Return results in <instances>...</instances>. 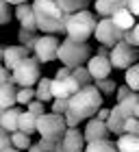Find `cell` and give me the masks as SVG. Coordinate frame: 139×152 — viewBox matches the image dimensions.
Masks as SVG:
<instances>
[{
	"instance_id": "6da1fadb",
	"label": "cell",
	"mask_w": 139,
	"mask_h": 152,
	"mask_svg": "<svg viewBox=\"0 0 139 152\" xmlns=\"http://www.w3.org/2000/svg\"><path fill=\"white\" fill-rule=\"evenodd\" d=\"M104 96L98 91L96 85H87L80 87L72 98H67V113L65 117V126L67 128H78V124L83 120H91L96 113L102 109V100Z\"/></svg>"
},
{
	"instance_id": "7a4b0ae2",
	"label": "cell",
	"mask_w": 139,
	"mask_h": 152,
	"mask_svg": "<svg viewBox=\"0 0 139 152\" xmlns=\"http://www.w3.org/2000/svg\"><path fill=\"white\" fill-rule=\"evenodd\" d=\"M33 11L37 18V31H41L44 35L65 33V22L70 13L61 9L57 0H33Z\"/></svg>"
},
{
	"instance_id": "3957f363",
	"label": "cell",
	"mask_w": 139,
	"mask_h": 152,
	"mask_svg": "<svg viewBox=\"0 0 139 152\" xmlns=\"http://www.w3.org/2000/svg\"><path fill=\"white\" fill-rule=\"evenodd\" d=\"M96 26H98V15L91 13L89 9L70 13L67 22H65V37L74 39V41H87L94 35Z\"/></svg>"
},
{
	"instance_id": "277c9868",
	"label": "cell",
	"mask_w": 139,
	"mask_h": 152,
	"mask_svg": "<svg viewBox=\"0 0 139 152\" xmlns=\"http://www.w3.org/2000/svg\"><path fill=\"white\" fill-rule=\"evenodd\" d=\"M57 59L67 67H78V65H87V61L91 59V48H89L87 41H74L65 37L59 46Z\"/></svg>"
},
{
	"instance_id": "5b68a950",
	"label": "cell",
	"mask_w": 139,
	"mask_h": 152,
	"mask_svg": "<svg viewBox=\"0 0 139 152\" xmlns=\"http://www.w3.org/2000/svg\"><path fill=\"white\" fill-rule=\"evenodd\" d=\"M65 117L59 115V113H44L41 117H37V133L41 139H48V141H61L65 135Z\"/></svg>"
},
{
	"instance_id": "8992f818",
	"label": "cell",
	"mask_w": 139,
	"mask_h": 152,
	"mask_svg": "<svg viewBox=\"0 0 139 152\" xmlns=\"http://www.w3.org/2000/svg\"><path fill=\"white\" fill-rule=\"evenodd\" d=\"M11 78L18 87H35L41 78V72H39V61L35 57H26L24 61L13 67L11 72Z\"/></svg>"
},
{
	"instance_id": "52a82bcc",
	"label": "cell",
	"mask_w": 139,
	"mask_h": 152,
	"mask_svg": "<svg viewBox=\"0 0 139 152\" xmlns=\"http://www.w3.org/2000/svg\"><path fill=\"white\" fill-rule=\"evenodd\" d=\"M139 59V50L133 46H128L126 41H117L109 52V61L115 70H128L130 65H135Z\"/></svg>"
},
{
	"instance_id": "ba28073f",
	"label": "cell",
	"mask_w": 139,
	"mask_h": 152,
	"mask_svg": "<svg viewBox=\"0 0 139 152\" xmlns=\"http://www.w3.org/2000/svg\"><path fill=\"white\" fill-rule=\"evenodd\" d=\"M61 39L57 35H39L37 41L33 46L35 59L39 63H50V61H57V52H59Z\"/></svg>"
},
{
	"instance_id": "9c48e42d",
	"label": "cell",
	"mask_w": 139,
	"mask_h": 152,
	"mask_svg": "<svg viewBox=\"0 0 139 152\" xmlns=\"http://www.w3.org/2000/svg\"><path fill=\"white\" fill-rule=\"evenodd\" d=\"M94 37L98 39L102 46L113 48L117 41H122L124 31H122V28H117L111 18H100V20H98V26H96V31H94Z\"/></svg>"
},
{
	"instance_id": "30bf717a",
	"label": "cell",
	"mask_w": 139,
	"mask_h": 152,
	"mask_svg": "<svg viewBox=\"0 0 139 152\" xmlns=\"http://www.w3.org/2000/svg\"><path fill=\"white\" fill-rule=\"evenodd\" d=\"M87 70L91 74L94 80H102V78H109L111 70H113V65H111L109 57H100V54H91V59L87 61Z\"/></svg>"
},
{
	"instance_id": "8fae6325",
	"label": "cell",
	"mask_w": 139,
	"mask_h": 152,
	"mask_svg": "<svg viewBox=\"0 0 139 152\" xmlns=\"http://www.w3.org/2000/svg\"><path fill=\"white\" fill-rule=\"evenodd\" d=\"M80 89V85L76 83L72 76H67V78H52V98H72V96Z\"/></svg>"
},
{
	"instance_id": "7c38bea8",
	"label": "cell",
	"mask_w": 139,
	"mask_h": 152,
	"mask_svg": "<svg viewBox=\"0 0 139 152\" xmlns=\"http://www.w3.org/2000/svg\"><path fill=\"white\" fill-rule=\"evenodd\" d=\"M13 18L20 22L24 31H33L37 33V18H35V11H33V4L24 2V4H18L15 11H13Z\"/></svg>"
},
{
	"instance_id": "4fadbf2b",
	"label": "cell",
	"mask_w": 139,
	"mask_h": 152,
	"mask_svg": "<svg viewBox=\"0 0 139 152\" xmlns=\"http://www.w3.org/2000/svg\"><path fill=\"white\" fill-rule=\"evenodd\" d=\"M26 57H31V48L26 46H7L4 48V57H2V65L7 67L9 72H13V67H15L20 61H24Z\"/></svg>"
},
{
	"instance_id": "5bb4252c",
	"label": "cell",
	"mask_w": 139,
	"mask_h": 152,
	"mask_svg": "<svg viewBox=\"0 0 139 152\" xmlns=\"http://www.w3.org/2000/svg\"><path fill=\"white\" fill-rule=\"evenodd\" d=\"M61 143H63L65 152H85V146H87L85 135H83L78 128H67Z\"/></svg>"
},
{
	"instance_id": "9a60e30c",
	"label": "cell",
	"mask_w": 139,
	"mask_h": 152,
	"mask_svg": "<svg viewBox=\"0 0 139 152\" xmlns=\"http://www.w3.org/2000/svg\"><path fill=\"white\" fill-rule=\"evenodd\" d=\"M83 135H85V141H98V139H109V128H107V122H100L91 117V120H87V126L83 130Z\"/></svg>"
},
{
	"instance_id": "2e32d148",
	"label": "cell",
	"mask_w": 139,
	"mask_h": 152,
	"mask_svg": "<svg viewBox=\"0 0 139 152\" xmlns=\"http://www.w3.org/2000/svg\"><path fill=\"white\" fill-rule=\"evenodd\" d=\"M15 96H18V85H15L13 80L0 85V109H11V107H15V104H18Z\"/></svg>"
},
{
	"instance_id": "e0dca14e",
	"label": "cell",
	"mask_w": 139,
	"mask_h": 152,
	"mask_svg": "<svg viewBox=\"0 0 139 152\" xmlns=\"http://www.w3.org/2000/svg\"><path fill=\"white\" fill-rule=\"evenodd\" d=\"M124 122H126V117L122 115L120 107L115 104L113 109H111L109 120H107V128H109V133H111V135H124Z\"/></svg>"
},
{
	"instance_id": "ac0fdd59",
	"label": "cell",
	"mask_w": 139,
	"mask_h": 152,
	"mask_svg": "<svg viewBox=\"0 0 139 152\" xmlns=\"http://www.w3.org/2000/svg\"><path fill=\"white\" fill-rule=\"evenodd\" d=\"M20 115H22V111H20L18 107L4 109L2 117H0V126H2L7 133H15V130H18V122H20Z\"/></svg>"
},
{
	"instance_id": "d6986e66",
	"label": "cell",
	"mask_w": 139,
	"mask_h": 152,
	"mask_svg": "<svg viewBox=\"0 0 139 152\" xmlns=\"http://www.w3.org/2000/svg\"><path fill=\"white\" fill-rule=\"evenodd\" d=\"M111 20H113V24L117 26V28H122V31H130L137 24L135 22V15L126 9V7H124V9H117L113 15H111Z\"/></svg>"
},
{
	"instance_id": "ffe728a7",
	"label": "cell",
	"mask_w": 139,
	"mask_h": 152,
	"mask_svg": "<svg viewBox=\"0 0 139 152\" xmlns=\"http://www.w3.org/2000/svg\"><path fill=\"white\" fill-rule=\"evenodd\" d=\"M35 100L39 102H52V78H46V76H41L39 83L35 85Z\"/></svg>"
},
{
	"instance_id": "44dd1931",
	"label": "cell",
	"mask_w": 139,
	"mask_h": 152,
	"mask_svg": "<svg viewBox=\"0 0 139 152\" xmlns=\"http://www.w3.org/2000/svg\"><path fill=\"white\" fill-rule=\"evenodd\" d=\"M115 146L120 152H139V135H128V133H124L117 137V141H115Z\"/></svg>"
},
{
	"instance_id": "7402d4cb",
	"label": "cell",
	"mask_w": 139,
	"mask_h": 152,
	"mask_svg": "<svg viewBox=\"0 0 139 152\" xmlns=\"http://www.w3.org/2000/svg\"><path fill=\"white\" fill-rule=\"evenodd\" d=\"M18 130H22V133H26V135L37 133V117H35L33 113H29V111H22L20 122H18Z\"/></svg>"
},
{
	"instance_id": "603a6c76",
	"label": "cell",
	"mask_w": 139,
	"mask_h": 152,
	"mask_svg": "<svg viewBox=\"0 0 139 152\" xmlns=\"http://www.w3.org/2000/svg\"><path fill=\"white\" fill-rule=\"evenodd\" d=\"M85 152H120L115 146V141L111 139H98V141H89L85 146Z\"/></svg>"
},
{
	"instance_id": "cb8c5ba5",
	"label": "cell",
	"mask_w": 139,
	"mask_h": 152,
	"mask_svg": "<svg viewBox=\"0 0 139 152\" xmlns=\"http://www.w3.org/2000/svg\"><path fill=\"white\" fill-rule=\"evenodd\" d=\"M57 4L65 13H76V11H85L91 4V0H57Z\"/></svg>"
},
{
	"instance_id": "d4e9b609",
	"label": "cell",
	"mask_w": 139,
	"mask_h": 152,
	"mask_svg": "<svg viewBox=\"0 0 139 152\" xmlns=\"http://www.w3.org/2000/svg\"><path fill=\"white\" fill-rule=\"evenodd\" d=\"M124 83L130 87V91L139 94V63L130 65L128 70H124Z\"/></svg>"
},
{
	"instance_id": "484cf974",
	"label": "cell",
	"mask_w": 139,
	"mask_h": 152,
	"mask_svg": "<svg viewBox=\"0 0 139 152\" xmlns=\"http://www.w3.org/2000/svg\"><path fill=\"white\" fill-rule=\"evenodd\" d=\"M72 78H74L76 83H78L80 87L94 85V78H91V74H89L87 65H78V67H74V70H72Z\"/></svg>"
},
{
	"instance_id": "4316f807",
	"label": "cell",
	"mask_w": 139,
	"mask_h": 152,
	"mask_svg": "<svg viewBox=\"0 0 139 152\" xmlns=\"http://www.w3.org/2000/svg\"><path fill=\"white\" fill-rule=\"evenodd\" d=\"M31 135H26V133H22V130H15V133H11V146L13 148H18V150H29L31 148Z\"/></svg>"
},
{
	"instance_id": "83f0119b",
	"label": "cell",
	"mask_w": 139,
	"mask_h": 152,
	"mask_svg": "<svg viewBox=\"0 0 139 152\" xmlns=\"http://www.w3.org/2000/svg\"><path fill=\"white\" fill-rule=\"evenodd\" d=\"M137 102H139V94H137V91H133L126 100L117 102V107H120V111H122V115H124V117H133V111H135V104H137Z\"/></svg>"
},
{
	"instance_id": "f1b7e54d",
	"label": "cell",
	"mask_w": 139,
	"mask_h": 152,
	"mask_svg": "<svg viewBox=\"0 0 139 152\" xmlns=\"http://www.w3.org/2000/svg\"><path fill=\"white\" fill-rule=\"evenodd\" d=\"M94 9L98 18H111L115 13V4H113V0H96Z\"/></svg>"
},
{
	"instance_id": "f546056e",
	"label": "cell",
	"mask_w": 139,
	"mask_h": 152,
	"mask_svg": "<svg viewBox=\"0 0 139 152\" xmlns=\"http://www.w3.org/2000/svg\"><path fill=\"white\" fill-rule=\"evenodd\" d=\"M94 85L98 87V91L102 96H111V94H115L117 91V83L113 78H102V80H94Z\"/></svg>"
},
{
	"instance_id": "4dcf8cb0",
	"label": "cell",
	"mask_w": 139,
	"mask_h": 152,
	"mask_svg": "<svg viewBox=\"0 0 139 152\" xmlns=\"http://www.w3.org/2000/svg\"><path fill=\"white\" fill-rule=\"evenodd\" d=\"M18 104H29L35 100V87H18V96H15Z\"/></svg>"
},
{
	"instance_id": "1f68e13d",
	"label": "cell",
	"mask_w": 139,
	"mask_h": 152,
	"mask_svg": "<svg viewBox=\"0 0 139 152\" xmlns=\"http://www.w3.org/2000/svg\"><path fill=\"white\" fill-rule=\"evenodd\" d=\"M37 37H39L37 33L20 28V41H22L20 46H26V48H31V50H33V46H35V41H37Z\"/></svg>"
},
{
	"instance_id": "d6a6232c",
	"label": "cell",
	"mask_w": 139,
	"mask_h": 152,
	"mask_svg": "<svg viewBox=\"0 0 139 152\" xmlns=\"http://www.w3.org/2000/svg\"><path fill=\"white\" fill-rule=\"evenodd\" d=\"M26 111L33 113L35 117H41V115L46 113V104H44V102H39V100H33V102L26 104Z\"/></svg>"
},
{
	"instance_id": "836d02e7",
	"label": "cell",
	"mask_w": 139,
	"mask_h": 152,
	"mask_svg": "<svg viewBox=\"0 0 139 152\" xmlns=\"http://www.w3.org/2000/svg\"><path fill=\"white\" fill-rule=\"evenodd\" d=\"M13 18L11 13V4H7L4 0H0V24H9Z\"/></svg>"
},
{
	"instance_id": "e575fe53",
	"label": "cell",
	"mask_w": 139,
	"mask_h": 152,
	"mask_svg": "<svg viewBox=\"0 0 139 152\" xmlns=\"http://www.w3.org/2000/svg\"><path fill=\"white\" fill-rule=\"evenodd\" d=\"M50 104H52V113H59V115H65V113H67V100L54 98Z\"/></svg>"
},
{
	"instance_id": "d590c367",
	"label": "cell",
	"mask_w": 139,
	"mask_h": 152,
	"mask_svg": "<svg viewBox=\"0 0 139 152\" xmlns=\"http://www.w3.org/2000/svg\"><path fill=\"white\" fill-rule=\"evenodd\" d=\"M137 128H139V120L137 117H126V122H124V133L137 135Z\"/></svg>"
},
{
	"instance_id": "8d00e7d4",
	"label": "cell",
	"mask_w": 139,
	"mask_h": 152,
	"mask_svg": "<svg viewBox=\"0 0 139 152\" xmlns=\"http://www.w3.org/2000/svg\"><path fill=\"white\" fill-rule=\"evenodd\" d=\"M7 148H11V133H7V130L0 126V152H4Z\"/></svg>"
},
{
	"instance_id": "74e56055",
	"label": "cell",
	"mask_w": 139,
	"mask_h": 152,
	"mask_svg": "<svg viewBox=\"0 0 139 152\" xmlns=\"http://www.w3.org/2000/svg\"><path fill=\"white\" fill-rule=\"evenodd\" d=\"M130 94H133V91H130V87L126 85V83H124V85L117 87V91H115V100H117V102H122V100H126Z\"/></svg>"
},
{
	"instance_id": "f35d334b",
	"label": "cell",
	"mask_w": 139,
	"mask_h": 152,
	"mask_svg": "<svg viewBox=\"0 0 139 152\" xmlns=\"http://www.w3.org/2000/svg\"><path fill=\"white\" fill-rule=\"evenodd\" d=\"M122 41H126V44H128V46H133V48H139V41H137V37H135L133 28H130V31H124Z\"/></svg>"
},
{
	"instance_id": "ab89813d",
	"label": "cell",
	"mask_w": 139,
	"mask_h": 152,
	"mask_svg": "<svg viewBox=\"0 0 139 152\" xmlns=\"http://www.w3.org/2000/svg\"><path fill=\"white\" fill-rule=\"evenodd\" d=\"M126 9L137 18L139 15V0H126Z\"/></svg>"
},
{
	"instance_id": "60d3db41",
	"label": "cell",
	"mask_w": 139,
	"mask_h": 152,
	"mask_svg": "<svg viewBox=\"0 0 139 152\" xmlns=\"http://www.w3.org/2000/svg\"><path fill=\"white\" fill-rule=\"evenodd\" d=\"M37 143H39L41 148H44V152H52V150H54V146H57L59 141H48V139H39Z\"/></svg>"
},
{
	"instance_id": "b9f144b4",
	"label": "cell",
	"mask_w": 139,
	"mask_h": 152,
	"mask_svg": "<svg viewBox=\"0 0 139 152\" xmlns=\"http://www.w3.org/2000/svg\"><path fill=\"white\" fill-rule=\"evenodd\" d=\"M9 80H13L11 78V72L7 70L4 65H0V85H4V83H9Z\"/></svg>"
},
{
	"instance_id": "7bdbcfd3",
	"label": "cell",
	"mask_w": 139,
	"mask_h": 152,
	"mask_svg": "<svg viewBox=\"0 0 139 152\" xmlns=\"http://www.w3.org/2000/svg\"><path fill=\"white\" fill-rule=\"evenodd\" d=\"M67 76H72V67L63 65V67H59V70H57V76H54V78H67Z\"/></svg>"
},
{
	"instance_id": "ee69618b",
	"label": "cell",
	"mask_w": 139,
	"mask_h": 152,
	"mask_svg": "<svg viewBox=\"0 0 139 152\" xmlns=\"http://www.w3.org/2000/svg\"><path fill=\"white\" fill-rule=\"evenodd\" d=\"M109 113H111V109H107V107H102L98 113H96V120H100V122H107L109 120Z\"/></svg>"
},
{
	"instance_id": "f6af8a7d",
	"label": "cell",
	"mask_w": 139,
	"mask_h": 152,
	"mask_svg": "<svg viewBox=\"0 0 139 152\" xmlns=\"http://www.w3.org/2000/svg\"><path fill=\"white\" fill-rule=\"evenodd\" d=\"M109 52H111V48H107V46H100V48H98V54H100V57H109Z\"/></svg>"
},
{
	"instance_id": "bcb514c9",
	"label": "cell",
	"mask_w": 139,
	"mask_h": 152,
	"mask_svg": "<svg viewBox=\"0 0 139 152\" xmlns=\"http://www.w3.org/2000/svg\"><path fill=\"white\" fill-rule=\"evenodd\" d=\"M7 4H11V7H18V4H24V2H29V0H4Z\"/></svg>"
},
{
	"instance_id": "7dc6e473",
	"label": "cell",
	"mask_w": 139,
	"mask_h": 152,
	"mask_svg": "<svg viewBox=\"0 0 139 152\" xmlns=\"http://www.w3.org/2000/svg\"><path fill=\"white\" fill-rule=\"evenodd\" d=\"M29 152H44V148H41L39 143H31V148H29Z\"/></svg>"
},
{
	"instance_id": "c3c4849f",
	"label": "cell",
	"mask_w": 139,
	"mask_h": 152,
	"mask_svg": "<svg viewBox=\"0 0 139 152\" xmlns=\"http://www.w3.org/2000/svg\"><path fill=\"white\" fill-rule=\"evenodd\" d=\"M52 152H65V148H63V143H61V141H59V143H57V146H54V150H52Z\"/></svg>"
},
{
	"instance_id": "681fc988",
	"label": "cell",
	"mask_w": 139,
	"mask_h": 152,
	"mask_svg": "<svg viewBox=\"0 0 139 152\" xmlns=\"http://www.w3.org/2000/svg\"><path fill=\"white\" fill-rule=\"evenodd\" d=\"M133 33H135V37H137V41H139V22L133 26Z\"/></svg>"
},
{
	"instance_id": "f907efd6",
	"label": "cell",
	"mask_w": 139,
	"mask_h": 152,
	"mask_svg": "<svg viewBox=\"0 0 139 152\" xmlns=\"http://www.w3.org/2000/svg\"><path fill=\"white\" fill-rule=\"evenodd\" d=\"M133 117H137V120H139V102L135 104V111H133Z\"/></svg>"
},
{
	"instance_id": "816d5d0a",
	"label": "cell",
	"mask_w": 139,
	"mask_h": 152,
	"mask_svg": "<svg viewBox=\"0 0 139 152\" xmlns=\"http://www.w3.org/2000/svg\"><path fill=\"white\" fill-rule=\"evenodd\" d=\"M4 152H22V150H18V148H13V146H11V148H7Z\"/></svg>"
},
{
	"instance_id": "f5cc1de1",
	"label": "cell",
	"mask_w": 139,
	"mask_h": 152,
	"mask_svg": "<svg viewBox=\"0 0 139 152\" xmlns=\"http://www.w3.org/2000/svg\"><path fill=\"white\" fill-rule=\"evenodd\" d=\"M2 57H4V48L0 46V61H2Z\"/></svg>"
},
{
	"instance_id": "db71d44e",
	"label": "cell",
	"mask_w": 139,
	"mask_h": 152,
	"mask_svg": "<svg viewBox=\"0 0 139 152\" xmlns=\"http://www.w3.org/2000/svg\"><path fill=\"white\" fill-rule=\"evenodd\" d=\"M2 113H4V109H0V117H2Z\"/></svg>"
},
{
	"instance_id": "11a10c76",
	"label": "cell",
	"mask_w": 139,
	"mask_h": 152,
	"mask_svg": "<svg viewBox=\"0 0 139 152\" xmlns=\"http://www.w3.org/2000/svg\"><path fill=\"white\" fill-rule=\"evenodd\" d=\"M137 135H139V128H137Z\"/></svg>"
}]
</instances>
